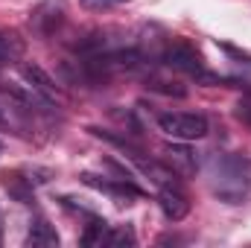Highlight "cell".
Returning <instances> with one entry per match:
<instances>
[{
	"instance_id": "cell-16",
	"label": "cell",
	"mask_w": 251,
	"mask_h": 248,
	"mask_svg": "<svg viewBox=\"0 0 251 248\" xmlns=\"http://www.w3.org/2000/svg\"><path fill=\"white\" fill-rule=\"evenodd\" d=\"M3 125H6V117H3V111H0V128H3Z\"/></svg>"
},
{
	"instance_id": "cell-14",
	"label": "cell",
	"mask_w": 251,
	"mask_h": 248,
	"mask_svg": "<svg viewBox=\"0 0 251 248\" xmlns=\"http://www.w3.org/2000/svg\"><path fill=\"white\" fill-rule=\"evenodd\" d=\"M85 9H91V12H105V9H114V6H123L128 0H79Z\"/></svg>"
},
{
	"instance_id": "cell-1",
	"label": "cell",
	"mask_w": 251,
	"mask_h": 248,
	"mask_svg": "<svg viewBox=\"0 0 251 248\" xmlns=\"http://www.w3.org/2000/svg\"><path fill=\"white\" fill-rule=\"evenodd\" d=\"M210 193L225 204H243L251 190V161L243 155H213L207 164Z\"/></svg>"
},
{
	"instance_id": "cell-3",
	"label": "cell",
	"mask_w": 251,
	"mask_h": 248,
	"mask_svg": "<svg viewBox=\"0 0 251 248\" xmlns=\"http://www.w3.org/2000/svg\"><path fill=\"white\" fill-rule=\"evenodd\" d=\"M164 64L167 67H173V70H181V73H187V76H196L199 82H222L219 76H213V73H207L204 70V64L199 59V53L184 44V41H176V44H170L167 50H164Z\"/></svg>"
},
{
	"instance_id": "cell-5",
	"label": "cell",
	"mask_w": 251,
	"mask_h": 248,
	"mask_svg": "<svg viewBox=\"0 0 251 248\" xmlns=\"http://www.w3.org/2000/svg\"><path fill=\"white\" fill-rule=\"evenodd\" d=\"M64 21V0H44L41 6H35L32 9V15H29V24H32V29L38 32V35H53L59 26H62Z\"/></svg>"
},
{
	"instance_id": "cell-11",
	"label": "cell",
	"mask_w": 251,
	"mask_h": 248,
	"mask_svg": "<svg viewBox=\"0 0 251 248\" xmlns=\"http://www.w3.org/2000/svg\"><path fill=\"white\" fill-rule=\"evenodd\" d=\"M105 237H108V222L100 219V216H91V222L82 234V246H102Z\"/></svg>"
},
{
	"instance_id": "cell-4",
	"label": "cell",
	"mask_w": 251,
	"mask_h": 248,
	"mask_svg": "<svg viewBox=\"0 0 251 248\" xmlns=\"http://www.w3.org/2000/svg\"><path fill=\"white\" fill-rule=\"evenodd\" d=\"M82 184L94 187V190H100V193H108V196H114V198H140L143 196V190L134 184L131 178H100V175H94V173H82Z\"/></svg>"
},
{
	"instance_id": "cell-12",
	"label": "cell",
	"mask_w": 251,
	"mask_h": 248,
	"mask_svg": "<svg viewBox=\"0 0 251 248\" xmlns=\"http://www.w3.org/2000/svg\"><path fill=\"white\" fill-rule=\"evenodd\" d=\"M21 41L15 38V35H6V32H0V67L9 62H15L18 56H21Z\"/></svg>"
},
{
	"instance_id": "cell-2",
	"label": "cell",
	"mask_w": 251,
	"mask_h": 248,
	"mask_svg": "<svg viewBox=\"0 0 251 248\" xmlns=\"http://www.w3.org/2000/svg\"><path fill=\"white\" fill-rule=\"evenodd\" d=\"M158 128L173 137V140H201L207 134V117L204 114H193V111H167V114H158Z\"/></svg>"
},
{
	"instance_id": "cell-13",
	"label": "cell",
	"mask_w": 251,
	"mask_h": 248,
	"mask_svg": "<svg viewBox=\"0 0 251 248\" xmlns=\"http://www.w3.org/2000/svg\"><path fill=\"white\" fill-rule=\"evenodd\" d=\"M105 246H134V231L131 228H108Z\"/></svg>"
},
{
	"instance_id": "cell-9",
	"label": "cell",
	"mask_w": 251,
	"mask_h": 248,
	"mask_svg": "<svg viewBox=\"0 0 251 248\" xmlns=\"http://www.w3.org/2000/svg\"><path fill=\"white\" fill-rule=\"evenodd\" d=\"M21 73H24V79H26L38 94H44V97H47V99H53V102L59 99V85L50 79V73H47V70H41L38 64H24V67H21Z\"/></svg>"
},
{
	"instance_id": "cell-7",
	"label": "cell",
	"mask_w": 251,
	"mask_h": 248,
	"mask_svg": "<svg viewBox=\"0 0 251 248\" xmlns=\"http://www.w3.org/2000/svg\"><path fill=\"white\" fill-rule=\"evenodd\" d=\"M164 164H167L176 175H181V178L196 175V170H199L196 155L190 152L187 146H167V149H164Z\"/></svg>"
},
{
	"instance_id": "cell-15",
	"label": "cell",
	"mask_w": 251,
	"mask_h": 248,
	"mask_svg": "<svg viewBox=\"0 0 251 248\" xmlns=\"http://www.w3.org/2000/svg\"><path fill=\"white\" fill-rule=\"evenodd\" d=\"M240 117H243L246 123H251V105H240Z\"/></svg>"
},
{
	"instance_id": "cell-17",
	"label": "cell",
	"mask_w": 251,
	"mask_h": 248,
	"mask_svg": "<svg viewBox=\"0 0 251 248\" xmlns=\"http://www.w3.org/2000/svg\"><path fill=\"white\" fill-rule=\"evenodd\" d=\"M0 155H3V143H0Z\"/></svg>"
},
{
	"instance_id": "cell-8",
	"label": "cell",
	"mask_w": 251,
	"mask_h": 248,
	"mask_svg": "<svg viewBox=\"0 0 251 248\" xmlns=\"http://www.w3.org/2000/svg\"><path fill=\"white\" fill-rule=\"evenodd\" d=\"M0 184H3V190H6L15 201H21V204H32V201H35L32 178H26V175H24V173H18V170L3 173V175H0Z\"/></svg>"
},
{
	"instance_id": "cell-10",
	"label": "cell",
	"mask_w": 251,
	"mask_h": 248,
	"mask_svg": "<svg viewBox=\"0 0 251 248\" xmlns=\"http://www.w3.org/2000/svg\"><path fill=\"white\" fill-rule=\"evenodd\" d=\"M26 243L38 246V248H53V246H59V234H56V228L47 219H35V222H29Z\"/></svg>"
},
{
	"instance_id": "cell-6",
	"label": "cell",
	"mask_w": 251,
	"mask_h": 248,
	"mask_svg": "<svg viewBox=\"0 0 251 248\" xmlns=\"http://www.w3.org/2000/svg\"><path fill=\"white\" fill-rule=\"evenodd\" d=\"M158 204H161V210H164V216H167L170 222H181V219L190 213V198H187V193L181 190V184L161 187Z\"/></svg>"
}]
</instances>
